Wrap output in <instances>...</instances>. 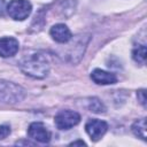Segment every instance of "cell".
Returning <instances> with one entry per match:
<instances>
[{"label":"cell","mask_w":147,"mask_h":147,"mask_svg":"<svg viewBox=\"0 0 147 147\" xmlns=\"http://www.w3.org/2000/svg\"><path fill=\"white\" fill-rule=\"evenodd\" d=\"M131 130L134 133V136H137L138 138H140L142 140H146V118L137 119L132 124Z\"/></svg>","instance_id":"obj_10"},{"label":"cell","mask_w":147,"mask_h":147,"mask_svg":"<svg viewBox=\"0 0 147 147\" xmlns=\"http://www.w3.org/2000/svg\"><path fill=\"white\" fill-rule=\"evenodd\" d=\"M28 136L32 140L37 142H41V144H47L51 140V132L46 127V125L41 122L31 123L28 129Z\"/></svg>","instance_id":"obj_5"},{"label":"cell","mask_w":147,"mask_h":147,"mask_svg":"<svg viewBox=\"0 0 147 147\" xmlns=\"http://www.w3.org/2000/svg\"><path fill=\"white\" fill-rule=\"evenodd\" d=\"M10 133V127L7 125H0V140L7 138Z\"/></svg>","instance_id":"obj_13"},{"label":"cell","mask_w":147,"mask_h":147,"mask_svg":"<svg viewBox=\"0 0 147 147\" xmlns=\"http://www.w3.org/2000/svg\"><path fill=\"white\" fill-rule=\"evenodd\" d=\"M18 41L13 37H2L0 38V56L10 57L15 55L18 51Z\"/></svg>","instance_id":"obj_8"},{"label":"cell","mask_w":147,"mask_h":147,"mask_svg":"<svg viewBox=\"0 0 147 147\" xmlns=\"http://www.w3.org/2000/svg\"><path fill=\"white\" fill-rule=\"evenodd\" d=\"M7 13V3L5 0H0V16H5Z\"/></svg>","instance_id":"obj_15"},{"label":"cell","mask_w":147,"mask_h":147,"mask_svg":"<svg viewBox=\"0 0 147 147\" xmlns=\"http://www.w3.org/2000/svg\"><path fill=\"white\" fill-rule=\"evenodd\" d=\"M107 130H108V124L101 119H96V118L88 119L85 124V131L93 141H98L99 139H101V137H103Z\"/></svg>","instance_id":"obj_6"},{"label":"cell","mask_w":147,"mask_h":147,"mask_svg":"<svg viewBox=\"0 0 147 147\" xmlns=\"http://www.w3.org/2000/svg\"><path fill=\"white\" fill-rule=\"evenodd\" d=\"M20 69L33 78H45L49 72V61L41 53H31L22 57L18 63Z\"/></svg>","instance_id":"obj_1"},{"label":"cell","mask_w":147,"mask_h":147,"mask_svg":"<svg viewBox=\"0 0 147 147\" xmlns=\"http://www.w3.org/2000/svg\"><path fill=\"white\" fill-rule=\"evenodd\" d=\"M137 96H138V101L144 107H146V92H145V90H139L137 92Z\"/></svg>","instance_id":"obj_14"},{"label":"cell","mask_w":147,"mask_h":147,"mask_svg":"<svg viewBox=\"0 0 147 147\" xmlns=\"http://www.w3.org/2000/svg\"><path fill=\"white\" fill-rule=\"evenodd\" d=\"M32 10L31 2L28 0H11L7 3V13L15 21L25 20Z\"/></svg>","instance_id":"obj_3"},{"label":"cell","mask_w":147,"mask_h":147,"mask_svg":"<svg viewBox=\"0 0 147 147\" xmlns=\"http://www.w3.org/2000/svg\"><path fill=\"white\" fill-rule=\"evenodd\" d=\"M132 57L136 62L144 64L146 61V46L145 45H138L132 51Z\"/></svg>","instance_id":"obj_11"},{"label":"cell","mask_w":147,"mask_h":147,"mask_svg":"<svg viewBox=\"0 0 147 147\" xmlns=\"http://www.w3.org/2000/svg\"><path fill=\"white\" fill-rule=\"evenodd\" d=\"M49 34L56 42H60V44H65L72 38V34L69 28L62 23L53 25L49 30Z\"/></svg>","instance_id":"obj_7"},{"label":"cell","mask_w":147,"mask_h":147,"mask_svg":"<svg viewBox=\"0 0 147 147\" xmlns=\"http://www.w3.org/2000/svg\"><path fill=\"white\" fill-rule=\"evenodd\" d=\"M90 109L91 111L93 113H98V114H101V113H105L106 111V107L105 105L96 98H93L91 101H90Z\"/></svg>","instance_id":"obj_12"},{"label":"cell","mask_w":147,"mask_h":147,"mask_svg":"<svg viewBox=\"0 0 147 147\" xmlns=\"http://www.w3.org/2000/svg\"><path fill=\"white\" fill-rule=\"evenodd\" d=\"M91 78L94 83L99 85H109V84H115L117 82V77L114 74L101 69H94L91 72Z\"/></svg>","instance_id":"obj_9"},{"label":"cell","mask_w":147,"mask_h":147,"mask_svg":"<svg viewBox=\"0 0 147 147\" xmlns=\"http://www.w3.org/2000/svg\"><path fill=\"white\" fill-rule=\"evenodd\" d=\"M25 96V90L11 82L0 79V102L17 103Z\"/></svg>","instance_id":"obj_2"},{"label":"cell","mask_w":147,"mask_h":147,"mask_svg":"<svg viewBox=\"0 0 147 147\" xmlns=\"http://www.w3.org/2000/svg\"><path fill=\"white\" fill-rule=\"evenodd\" d=\"M76 145H80V146H85L86 144L83 141V140H77V141H74L70 144V146H76Z\"/></svg>","instance_id":"obj_16"},{"label":"cell","mask_w":147,"mask_h":147,"mask_svg":"<svg viewBox=\"0 0 147 147\" xmlns=\"http://www.w3.org/2000/svg\"><path fill=\"white\" fill-rule=\"evenodd\" d=\"M80 121V115L74 110H61L54 117V123L60 130H69L77 125Z\"/></svg>","instance_id":"obj_4"}]
</instances>
